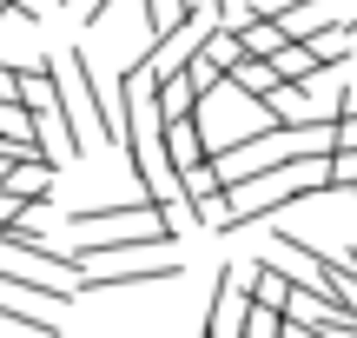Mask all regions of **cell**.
<instances>
[{
	"label": "cell",
	"instance_id": "9",
	"mask_svg": "<svg viewBox=\"0 0 357 338\" xmlns=\"http://www.w3.org/2000/svg\"><path fill=\"white\" fill-rule=\"evenodd\" d=\"M231 80H238L245 93H258V100H265V93L278 87L284 73H278V66H271V60H245V66H238V73H231Z\"/></svg>",
	"mask_w": 357,
	"mask_h": 338
},
{
	"label": "cell",
	"instance_id": "4",
	"mask_svg": "<svg viewBox=\"0 0 357 338\" xmlns=\"http://www.w3.org/2000/svg\"><path fill=\"white\" fill-rule=\"evenodd\" d=\"M185 265L159 259V265H100V272H79V292H132V286H166Z\"/></svg>",
	"mask_w": 357,
	"mask_h": 338
},
{
	"label": "cell",
	"instance_id": "3",
	"mask_svg": "<svg viewBox=\"0 0 357 338\" xmlns=\"http://www.w3.org/2000/svg\"><path fill=\"white\" fill-rule=\"evenodd\" d=\"M212 27H218V13H212V20H205V13H192L185 27L159 34L153 47H146V66H153V80H178V73L192 66V53L205 47V34H212Z\"/></svg>",
	"mask_w": 357,
	"mask_h": 338
},
{
	"label": "cell",
	"instance_id": "7",
	"mask_svg": "<svg viewBox=\"0 0 357 338\" xmlns=\"http://www.w3.org/2000/svg\"><path fill=\"white\" fill-rule=\"evenodd\" d=\"M0 318H7V325L40 332V338H60V318H47V305H13V299H0Z\"/></svg>",
	"mask_w": 357,
	"mask_h": 338
},
{
	"label": "cell",
	"instance_id": "1",
	"mask_svg": "<svg viewBox=\"0 0 357 338\" xmlns=\"http://www.w3.org/2000/svg\"><path fill=\"white\" fill-rule=\"evenodd\" d=\"M185 206V199H178ZM166 199H132V206H86V212H66V226H73V239H79V252L73 259L79 265H113V259H132V252H172V239H178V226H172V212Z\"/></svg>",
	"mask_w": 357,
	"mask_h": 338
},
{
	"label": "cell",
	"instance_id": "10",
	"mask_svg": "<svg viewBox=\"0 0 357 338\" xmlns=\"http://www.w3.org/2000/svg\"><path fill=\"white\" fill-rule=\"evenodd\" d=\"M331 193H357V146H331Z\"/></svg>",
	"mask_w": 357,
	"mask_h": 338
},
{
	"label": "cell",
	"instance_id": "11",
	"mask_svg": "<svg viewBox=\"0 0 357 338\" xmlns=\"http://www.w3.org/2000/svg\"><path fill=\"white\" fill-rule=\"evenodd\" d=\"M26 212H40V206H26L20 193H7V186H0V233H7V226H20Z\"/></svg>",
	"mask_w": 357,
	"mask_h": 338
},
{
	"label": "cell",
	"instance_id": "8",
	"mask_svg": "<svg viewBox=\"0 0 357 338\" xmlns=\"http://www.w3.org/2000/svg\"><path fill=\"white\" fill-rule=\"evenodd\" d=\"M192 13H199L192 0H146V27H153V40H159V34H172V27H185Z\"/></svg>",
	"mask_w": 357,
	"mask_h": 338
},
{
	"label": "cell",
	"instance_id": "12",
	"mask_svg": "<svg viewBox=\"0 0 357 338\" xmlns=\"http://www.w3.org/2000/svg\"><path fill=\"white\" fill-rule=\"evenodd\" d=\"M331 146H357V106H344V113H337V126H331Z\"/></svg>",
	"mask_w": 357,
	"mask_h": 338
},
{
	"label": "cell",
	"instance_id": "2",
	"mask_svg": "<svg viewBox=\"0 0 357 338\" xmlns=\"http://www.w3.org/2000/svg\"><path fill=\"white\" fill-rule=\"evenodd\" d=\"M318 193H331V159L305 153V159H284V166H265L252 179H238L231 206H238V226H252V219H271V212L298 206V199H318Z\"/></svg>",
	"mask_w": 357,
	"mask_h": 338
},
{
	"label": "cell",
	"instance_id": "6",
	"mask_svg": "<svg viewBox=\"0 0 357 338\" xmlns=\"http://www.w3.org/2000/svg\"><path fill=\"white\" fill-rule=\"evenodd\" d=\"M192 219H199L205 233H231V226H238V206H231V186H218V193L192 199Z\"/></svg>",
	"mask_w": 357,
	"mask_h": 338
},
{
	"label": "cell",
	"instance_id": "5",
	"mask_svg": "<svg viewBox=\"0 0 357 338\" xmlns=\"http://www.w3.org/2000/svg\"><path fill=\"white\" fill-rule=\"evenodd\" d=\"M271 66H278L284 80H305V87H311V80H318V73H324L331 60H324V53L311 47V40H284V47L271 53Z\"/></svg>",
	"mask_w": 357,
	"mask_h": 338
}]
</instances>
